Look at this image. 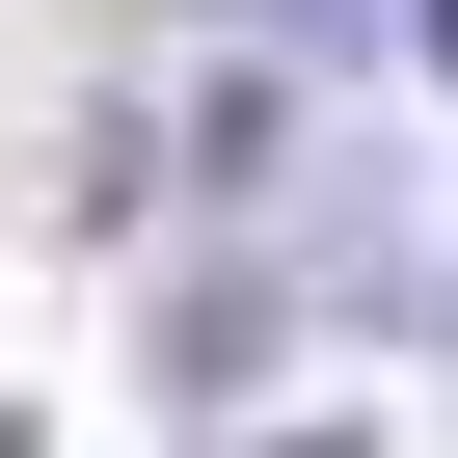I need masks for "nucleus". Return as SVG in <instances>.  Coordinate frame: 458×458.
Instances as JSON below:
<instances>
[{
	"instance_id": "obj_3",
	"label": "nucleus",
	"mask_w": 458,
	"mask_h": 458,
	"mask_svg": "<svg viewBox=\"0 0 458 458\" xmlns=\"http://www.w3.org/2000/svg\"><path fill=\"white\" fill-rule=\"evenodd\" d=\"M431 55H458V0H431Z\"/></svg>"
},
{
	"instance_id": "obj_1",
	"label": "nucleus",
	"mask_w": 458,
	"mask_h": 458,
	"mask_svg": "<svg viewBox=\"0 0 458 458\" xmlns=\"http://www.w3.org/2000/svg\"><path fill=\"white\" fill-rule=\"evenodd\" d=\"M270 458H351V431H270Z\"/></svg>"
},
{
	"instance_id": "obj_2",
	"label": "nucleus",
	"mask_w": 458,
	"mask_h": 458,
	"mask_svg": "<svg viewBox=\"0 0 458 458\" xmlns=\"http://www.w3.org/2000/svg\"><path fill=\"white\" fill-rule=\"evenodd\" d=\"M431 324H458V243H431Z\"/></svg>"
}]
</instances>
